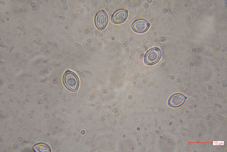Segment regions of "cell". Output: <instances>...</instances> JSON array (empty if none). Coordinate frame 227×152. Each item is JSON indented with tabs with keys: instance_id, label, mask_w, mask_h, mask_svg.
Masks as SVG:
<instances>
[{
	"instance_id": "cell-4",
	"label": "cell",
	"mask_w": 227,
	"mask_h": 152,
	"mask_svg": "<svg viewBox=\"0 0 227 152\" xmlns=\"http://www.w3.org/2000/svg\"><path fill=\"white\" fill-rule=\"evenodd\" d=\"M149 25L146 20L139 19L135 21L132 24V27L135 32L138 33L146 32L149 27Z\"/></svg>"
},
{
	"instance_id": "cell-2",
	"label": "cell",
	"mask_w": 227,
	"mask_h": 152,
	"mask_svg": "<svg viewBox=\"0 0 227 152\" xmlns=\"http://www.w3.org/2000/svg\"><path fill=\"white\" fill-rule=\"evenodd\" d=\"M160 56V51L159 48H154L151 49L146 53L145 56V62L147 64H153L159 60Z\"/></svg>"
},
{
	"instance_id": "cell-8",
	"label": "cell",
	"mask_w": 227,
	"mask_h": 152,
	"mask_svg": "<svg viewBox=\"0 0 227 152\" xmlns=\"http://www.w3.org/2000/svg\"><path fill=\"white\" fill-rule=\"evenodd\" d=\"M214 145H223L224 142L221 141H214L213 143Z\"/></svg>"
},
{
	"instance_id": "cell-1",
	"label": "cell",
	"mask_w": 227,
	"mask_h": 152,
	"mask_svg": "<svg viewBox=\"0 0 227 152\" xmlns=\"http://www.w3.org/2000/svg\"><path fill=\"white\" fill-rule=\"evenodd\" d=\"M63 82L66 86L70 90L76 91L78 87L79 82L77 75L73 72L67 71L63 76Z\"/></svg>"
},
{
	"instance_id": "cell-5",
	"label": "cell",
	"mask_w": 227,
	"mask_h": 152,
	"mask_svg": "<svg viewBox=\"0 0 227 152\" xmlns=\"http://www.w3.org/2000/svg\"><path fill=\"white\" fill-rule=\"evenodd\" d=\"M127 16V12L125 9H118L114 13L112 17V21L116 24H119L124 22Z\"/></svg>"
},
{
	"instance_id": "cell-7",
	"label": "cell",
	"mask_w": 227,
	"mask_h": 152,
	"mask_svg": "<svg viewBox=\"0 0 227 152\" xmlns=\"http://www.w3.org/2000/svg\"><path fill=\"white\" fill-rule=\"evenodd\" d=\"M35 150L39 152H49L50 151V149L49 146L45 144L39 143L35 146Z\"/></svg>"
},
{
	"instance_id": "cell-3",
	"label": "cell",
	"mask_w": 227,
	"mask_h": 152,
	"mask_svg": "<svg viewBox=\"0 0 227 152\" xmlns=\"http://www.w3.org/2000/svg\"><path fill=\"white\" fill-rule=\"evenodd\" d=\"M108 22V16L105 11H100L97 13L95 18V23L98 29H102L104 28Z\"/></svg>"
},
{
	"instance_id": "cell-6",
	"label": "cell",
	"mask_w": 227,
	"mask_h": 152,
	"mask_svg": "<svg viewBox=\"0 0 227 152\" xmlns=\"http://www.w3.org/2000/svg\"><path fill=\"white\" fill-rule=\"evenodd\" d=\"M186 100L185 96L180 93L175 94L172 96L168 101L169 105L173 107H178L182 105Z\"/></svg>"
}]
</instances>
